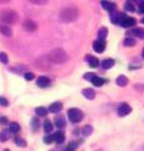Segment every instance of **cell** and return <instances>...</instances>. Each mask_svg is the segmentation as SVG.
<instances>
[{
	"mask_svg": "<svg viewBox=\"0 0 144 151\" xmlns=\"http://www.w3.org/2000/svg\"><path fill=\"white\" fill-rule=\"evenodd\" d=\"M32 4H34V5H46L48 3V0H29Z\"/></svg>",
	"mask_w": 144,
	"mask_h": 151,
	"instance_id": "cell-30",
	"label": "cell"
},
{
	"mask_svg": "<svg viewBox=\"0 0 144 151\" xmlns=\"http://www.w3.org/2000/svg\"><path fill=\"white\" fill-rule=\"evenodd\" d=\"M135 24H137L135 19H134V18H130V17H125L121 22H120V25H121L123 28H130V27L135 25Z\"/></svg>",
	"mask_w": 144,
	"mask_h": 151,
	"instance_id": "cell-7",
	"label": "cell"
},
{
	"mask_svg": "<svg viewBox=\"0 0 144 151\" xmlns=\"http://www.w3.org/2000/svg\"><path fill=\"white\" fill-rule=\"evenodd\" d=\"M38 129H39V120H38V119H33L32 120V130L37 131Z\"/></svg>",
	"mask_w": 144,
	"mask_h": 151,
	"instance_id": "cell-27",
	"label": "cell"
},
{
	"mask_svg": "<svg viewBox=\"0 0 144 151\" xmlns=\"http://www.w3.org/2000/svg\"><path fill=\"white\" fill-rule=\"evenodd\" d=\"M132 112V107L128 105V103H123V105H120L119 108H118V113H119V116H127L129 115V113Z\"/></svg>",
	"mask_w": 144,
	"mask_h": 151,
	"instance_id": "cell-6",
	"label": "cell"
},
{
	"mask_svg": "<svg viewBox=\"0 0 144 151\" xmlns=\"http://www.w3.org/2000/svg\"><path fill=\"white\" fill-rule=\"evenodd\" d=\"M10 0H0V4H5V3H9Z\"/></svg>",
	"mask_w": 144,
	"mask_h": 151,
	"instance_id": "cell-41",
	"label": "cell"
},
{
	"mask_svg": "<svg viewBox=\"0 0 144 151\" xmlns=\"http://www.w3.org/2000/svg\"><path fill=\"white\" fill-rule=\"evenodd\" d=\"M53 139L57 144H62L65 141V134L62 131H58V132H56V134L53 135Z\"/></svg>",
	"mask_w": 144,
	"mask_h": 151,
	"instance_id": "cell-15",
	"label": "cell"
},
{
	"mask_svg": "<svg viewBox=\"0 0 144 151\" xmlns=\"http://www.w3.org/2000/svg\"><path fill=\"white\" fill-rule=\"evenodd\" d=\"M0 140L1 141H7L8 140V132L7 131H3L1 134H0Z\"/></svg>",
	"mask_w": 144,
	"mask_h": 151,
	"instance_id": "cell-36",
	"label": "cell"
},
{
	"mask_svg": "<svg viewBox=\"0 0 144 151\" xmlns=\"http://www.w3.org/2000/svg\"><path fill=\"white\" fill-rule=\"evenodd\" d=\"M113 65H115V60L114 59H105L101 62V67L104 69H110V68H113Z\"/></svg>",
	"mask_w": 144,
	"mask_h": 151,
	"instance_id": "cell-14",
	"label": "cell"
},
{
	"mask_svg": "<svg viewBox=\"0 0 144 151\" xmlns=\"http://www.w3.org/2000/svg\"><path fill=\"white\" fill-rule=\"evenodd\" d=\"M0 105H1V106H4V107H7V106L9 105V102H8V100H5V98L0 97Z\"/></svg>",
	"mask_w": 144,
	"mask_h": 151,
	"instance_id": "cell-37",
	"label": "cell"
},
{
	"mask_svg": "<svg viewBox=\"0 0 144 151\" xmlns=\"http://www.w3.org/2000/svg\"><path fill=\"white\" fill-rule=\"evenodd\" d=\"M86 60H87V63H89V65L91 68H96V67H99V64H100L99 59L94 55H90V54L86 55Z\"/></svg>",
	"mask_w": 144,
	"mask_h": 151,
	"instance_id": "cell-9",
	"label": "cell"
},
{
	"mask_svg": "<svg viewBox=\"0 0 144 151\" xmlns=\"http://www.w3.org/2000/svg\"><path fill=\"white\" fill-rule=\"evenodd\" d=\"M142 55H143V58H144V49H143V54Z\"/></svg>",
	"mask_w": 144,
	"mask_h": 151,
	"instance_id": "cell-42",
	"label": "cell"
},
{
	"mask_svg": "<svg viewBox=\"0 0 144 151\" xmlns=\"http://www.w3.org/2000/svg\"><path fill=\"white\" fill-rule=\"evenodd\" d=\"M43 129H44V131L47 132V134L52 131L53 126H52V124H51V121H49V120H46V121H44V124H43Z\"/></svg>",
	"mask_w": 144,
	"mask_h": 151,
	"instance_id": "cell-25",
	"label": "cell"
},
{
	"mask_svg": "<svg viewBox=\"0 0 144 151\" xmlns=\"http://www.w3.org/2000/svg\"><path fill=\"white\" fill-rule=\"evenodd\" d=\"M139 10H140V13H144V4H142V5L139 6Z\"/></svg>",
	"mask_w": 144,
	"mask_h": 151,
	"instance_id": "cell-40",
	"label": "cell"
},
{
	"mask_svg": "<svg viewBox=\"0 0 144 151\" xmlns=\"http://www.w3.org/2000/svg\"><path fill=\"white\" fill-rule=\"evenodd\" d=\"M79 17V10L76 6H66L61 10L60 13V19L63 23H71V22H75Z\"/></svg>",
	"mask_w": 144,
	"mask_h": 151,
	"instance_id": "cell-2",
	"label": "cell"
},
{
	"mask_svg": "<svg viewBox=\"0 0 144 151\" xmlns=\"http://www.w3.org/2000/svg\"><path fill=\"white\" fill-rule=\"evenodd\" d=\"M108 28H101V29L99 30V39H105L106 38V35H108Z\"/></svg>",
	"mask_w": 144,
	"mask_h": 151,
	"instance_id": "cell-26",
	"label": "cell"
},
{
	"mask_svg": "<svg viewBox=\"0 0 144 151\" xmlns=\"http://www.w3.org/2000/svg\"><path fill=\"white\" fill-rule=\"evenodd\" d=\"M124 18H125L124 17V14H113L111 15V22L113 23H119L120 24V22H121Z\"/></svg>",
	"mask_w": 144,
	"mask_h": 151,
	"instance_id": "cell-21",
	"label": "cell"
},
{
	"mask_svg": "<svg viewBox=\"0 0 144 151\" xmlns=\"http://www.w3.org/2000/svg\"><path fill=\"white\" fill-rule=\"evenodd\" d=\"M61 110H62V103L61 102H55V103H52V105L49 106V111L53 112V113L60 112Z\"/></svg>",
	"mask_w": 144,
	"mask_h": 151,
	"instance_id": "cell-16",
	"label": "cell"
},
{
	"mask_svg": "<svg viewBox=\"0 0 144 151\" xmlns=\"http://www.w3.org/2000/svg\"><path fill=\"white\" fill-rule=\"evenodd\" d=\"M130 35H135V37H138V38H140V39H143L144 38V30L143 29H133L132 32H130Z\"/></svg>",
	"mask_w": 144,
	"mask_h": 151,
	"instance_id": "cell-20",
	"label": "cell"
},
{
	"mask_svg": "<svg viewBox=\"0 0 144 151\" xmlns=\"http://www.w3.org/2000/svg\"><path fill=\"white\" fill-rule=\"evenodd\" d=\"M76 147H77V142H71V144L68 145V147H67V149L71 150V151H73Z\"/></svg>",
	"mask_w": 144,
	"mask_h": 151,
	"instance_id": "cell-38",
	"label": "cell"
},
{
	"mask_svg": "<svg viewBox=\"0 0 144 151\" xmlns=\"http://www.w3.org/2000/svg\"><path fill=\"white\" fill-rule=\"evenodd\" d=\"M43 141H44L46 144H52V142L55 141L53 135H47V136H44V139H43Z\"/></svg>",
	"mask_w": 144,
	"mask_h": 151,
	"instance_id": "cell-31",
	"label": "cell"
},
{
	"mask_svg": "<svg viewBox=\"0 0 144 151\" xmlns=\"http://www.w3.org/2000/svg\"><path fill=\"white\" fill-rule=\"evenodd\" d=\"M67 53L63 50V49H61V48H56V49H52L49 53L47 54V59L49 60L51 63H53V64H62V63H65L66 60H67Z\"/></svg>",
	"mask_w": 144,
	"mask_h": 151,
	"instance_id": "cell-1",
	"label": "cell"
},
{
	"mask_svg": "<svg viewBox=\"0 0 144 151\" xmlns=\"http://www.w3.org/2000/svg\"><path fill=\"white\" fill-rule=\"evenodd\" d=\"M47 110H46V107H37L36 108V113L38 116H41V117H43V116H47Z\"/></svg>",
	"mask_w": 144,
	"mask_h": 151,
	"instance_id": "cell-24",
	"label": "cell"
},
{
	"mask_svg": "<svg viewBox=\"0 0 144 151\" xmlns=\"http://www.w3.org/2000/svg\"><path fill=\"white\" fill-rule=\"evenodd\" d=\"M49 151H53V150H49Z\"/></svg>",
	"mask_w": 144,
	"mask_h": 151,
	"instance_id": "cell-47",
	"label": "cell"
},
{
	"mask_svg": "<svg viewBox=\"0 0 144 151\" xmlns=\"http://www.w3.org/2000/svg\"><path fill=\"white\" fill-rule=\"evenodd\" d=\"M23 27H24V29L28 30V32H34L37 29V24L33 20H31V19H28V20L24 22Z\"/></svg>",
	"mask_w": 144,
	"mask_h": 151,
	"instance_id": "cell-10",
	"label": "cell"
},
{
	"mask_svg": "<svg viewBox=\"0 0 144 151\" xmlns=\"http://www.w3.org/2000/svg\"><path fill=\"white\" fill-rule=\"evenodd\" d=\"M91 82H92L96 87H101L103 84H105V82H106V81H105L104 78H100V77H97V76H95V78Z\"/></svg>",
	"mask_w": 144,
	"mask_h": 151,
	"instance_id": "cell-19",
	"label": "cell"
},
{
	"mask_svg": "<svg viewBox=\"0 0 144 151\" xmlns=\"http://www.w3.org/2000/svg\"><path fill=\"white\" fill-rule=\"evenodd\" d=\"M97 151H103V150H97Z\"/></svg>",
	"mask_w": 144,
	"mask_h": 151,
	"instance_id": "cell-46",
	"label": "cell"
},
{
	"mask_svg": "<svg viewBox=\"0 0 144 151\" xmlns=\"http://www.w3.org/2000/svg\"><path fill=\"white\" fill-rule=\"evenodd\" d=\"M95 76H96V74H94V73H86V74L84 76V79H87V81H92V79L95 78Z\"/></svg>",
	"mask_w": 144,
	"mask_h": 151,
	"instance_id": "cell-35",
	"label": "cell"
},
{
	"mask_svg": "<svg viewBox=\"0 0 144 151\" xmlns=\"http://www.w3.org/2000/svg\"><path fill=\"white\" fill-rule=\"evenodd\" d=\"M101 5H103V8L105 9V10L109 12V13H113L115 10V4L114 3H110V1H106V0H103Z\"/></svg>",
	"mask_w": 144,
	"mask_h": 151,
	"instance_id": "cell-12",
	"label": "cell"
},
{
	"mask_svg": "<svg viewBox=\"0 0 144 151\" xmlns=\"http://www.w3.org/2000/svg\"><path fill=\"white\" fill-rule=\"evenodd\" d=\"M15 142H17V145L18 146H20V147H25L27 146V142H25V140H23V139H20V137H15Z\"/></svg>",
	"mask_w": 144,
	"mask_h": 151,
	"instance_id": "cell-28",
	"label": "cell"
},
{
	"mask_svg": "<svg viewBox=\"0 0 144 151\" xmlns=\"http://www.w3.org/2000/svg\"><path fill=\"white\" fill-rule=\"evenodd\" d=\"M66 151H71V150H68V149H67V150H66Z\"/></svg>",
	"mask_w": 144,
	"mask_h": 151,
	"instance_id": "cell-45",
	"label": "cell"
},
{
	"mask_svg": "<svg viewBox=\"0 0 144 151\" xmlns=\"http://www.w3.org/2000/svg\"><path fill=\"white\" fill-rule=\"evenodd\" d=\"M37 84L41 88L48 87L51 84V79L48 78V77H46V76H41V77H38V79H37Z\"/></svg>",
	"mask_w": 144,
	"mask_h": 151,
	"instance_id": "cell-8",
	"label": "cell"
},
{
	"mask_svg": "<svg viewBox=\"0 0 144 151\" xmlns=\"http://www.w3.org/2000/svg\"><path fill=\"white\" fill-rule=\"evenodd\" d=\"M4 151H10V150H8V149H7V150H4Z\"/></svg>",
	"mask_w": 144,
	"mask_h": 151,
	"instance_id": "cell-44",
	"label": "cell"
},
{
	"mask_svg": "<svg viewBox=\"0 0 144 151\" xmlns=\"http://www.w3.org/2000/svg\"><path fill=\"white\" fill-rule=\"evenodd\" d=\"M91 134H92V126L87 125L82 129V136H86V137H87V136H90Z\"/></svg>",
	"mask_w": 144,
	"mask_h": 151,
	"instance_id": "cell-23",
	"label": "cell"
},
{
	"mask_svg": "<svg viewBox=\"0 0 144 151\" xmlns=\"http://www.w3.org/2000/svg\"><path fill=\"white\" fill-rule=\"evenodd\" d=\"M55 124H56L57 127H60V129L65 127V126H66V120H65V117L57 116V117H56V120H55Z\"/></svg>",
	"mask_w": 144,
	"mask_h": 151,
	"instance_id": "cell-18",
	"label": "cell"
},
{
	"mask_svg": "<svg viewBox=\"0 0 144 151\" xmlns=\"http://www.w3.org/2000/svg\"><path fill=\"white\" fill-rule=\"evenodd\" d=\"M0 22L3 24H14L18 22V14L10 9L0 10Z\"/></svg>",
	"mask_w": 144,
	"mask_h": 151,
	"instance_id": "cell-3",
	"label": "cell"
},
{
	"mask_svg": "<svg viewBox=\"0 0 144 151\" xmlns=\"http://www.w3.org/2000/svg\"><path fill=\"white\" fill-rule=\"evenodd\" d=\"M142 23H144V18H143V19H142Z\"/></svg>",
	"mask_w": 144,
	"mask_h": 151,
	"instance_id": "cell-43",
	"label": "cell"
},
{
	"mask_svg": "<svg viewBox=\"0 0 144 151\" xmlns=\"http://www.w3.org/2000/svg\"><path fill=\"white\" fill-rule=\"evenodd\" d=\"M124 8H125V10H128V12H134V10H135V8L133 6L132 3H125V6H124Z\"/></svg>",
	"mask_w": 144,
	"mask_h": 151,
	"instance_id": "cell-33",
	"label": "cell"
},
{
	"mask_svg": "<svg viewBox=\"0 0 144 151\" xmlns=\"http://www.w3.org/2000/svg\"><path fill=\"white\" fill-rule=\"evenodd\" d=\"M82 94L87 98V100H94L95 98V91L92 88H85L82 91Z\"/></svg>",
	"mask_w": 144,
	"mask_h": 151,
	"instance_id": "cell-13",
	"label": "cell"
},
{
	"mask_svg": "<svg viewBox=\"0 0 144 151\" xmlns=\"http://www.w3.org/2000/svg\"><path fill=\"white\" fill-rule=\"evenodd\" d=\"M116 84L120 87H125L128 84V78L125 77V76H119V77L116 78Z\"/></svg>",
	"mask_w": 144,
	"mask_h": 151,
	"instance_id": "cell-17",
	"label": "cell"
},
{
	"mask_svg": "<svg viewBox=\"0 0 144 151\" xmlns=\"http://www.w3.org/2000/svg\"><path fill=\"white\" fill-rule=\"evenodd\" d=\"M24 78H25L27 81H32V79L34 78V74L31 73V72H25L24 73Z\"/></svg>",
	"mask_w": 144,
	"mask_h": 151,
	"instance_id": "cell-34",
	"label": "cell"
},
{
	"mask_svg": "<svg viewBox=\"0 0 144 151\" xmlns=\"http://www.w3.org/2000/svg\"><path fill=\"white\" fill-rule=\"evenodd\" d=\"M0 33H1L3 35L8 37V38H10L13 35V30L7 24H3V23H0Z\"/></svg>",
	"mask_w": 144,
	"mask_h": 151,
	"instance_id": "cell-11",
	"label": "cell"
},
{
	"mask_svg": "<svg viewBox=\"0 0 144 151\" xmlns=\"http://www.w3.org/2000/svg\"><path fill=\"white\" fill-rule=\"evenodd\" d=\"M0 62L4 63V64H7L9 62V59H8V55L5 53H0Z\"/></svg>",
	"mask_w": 144,
	"mask_h": 151,
	"instance_id": "cell-32",
	"label": "cell"
},
{
	"mask_svg": "<svg viewBox=\"0 0 144 151\" xmlns=\"http://www.w3.org/2000/svg\"><path fill=\"white\" fill-rule=\"evenodd\" d=\"M124 44L127 47H133V45H135V40H134L133 38H127V39L124 40Z\"/></svg>",
	"mask_w": 144,
	"mask_h": 151,
	"instance_id": "cell-29",
	"label": "cell"
},
{
	"mask_svg": "<svg viewBox=\"0 0 144 151\" xmlns=\"http://www.w3.org/2000/svg\"><path fill=\"white\" fill-rule=\"evenodd\" d=\"M105 47H106V43H105V40L99 39V40H95V42H94L92 48H94L95 52H97V53H103V52L105 50Z\"/></svg>",
	"mask_w": 144,
	"mask_h": 151,
	"instance_id": "cell-5",
	"label": "cell"
},
{
	"mask_svg": "<svg viewBox=\"0 0 144 151\" xmlns=\"http://www.w3.org/2000/svg\"><path fill=\"white\" fill-rule=\"evenodd\" d=\"M68 119L71 122L77 124V122H80L84 119V113L81 110H79V108H70L68 110Z\"/></svg>",
	"mask_w": 144,
	"mask_h": 151,
	"instance_id": "cell-4",
	"label": "cell"
},
{
	"mask_svg": "<svg viewBox=\"0 0 144 151\" xmlns=\"http://www.w3.org/2000/svg\"><path fill=\"white\" fill-rule=\"evenodd\" d=\"M19 130H20V127H19L17 122H12V124L9 125V131L13 132V134H17V132H19Z\"/></svg>",
	"mask_w": 144,
	"mask_h": 151,
	"instance_id": "cell-22",
	"label": "cell"
},
{
	"mask_svg": "<svg viewBox=\"0 0 144 151\" xmlns=\"http://www.w3.org/2000/svg\"><path fill=\"white\" fill-rule=\"evenodd\" d=\"M0 124H3V125L8 124V119H7V117H4V116L0 117Z\"/></svg>",
	"mask_w": 144,
	"mask_h": 151,
	"instance_id": "cell-39",
	"label": "cell"
}]
</instances>
